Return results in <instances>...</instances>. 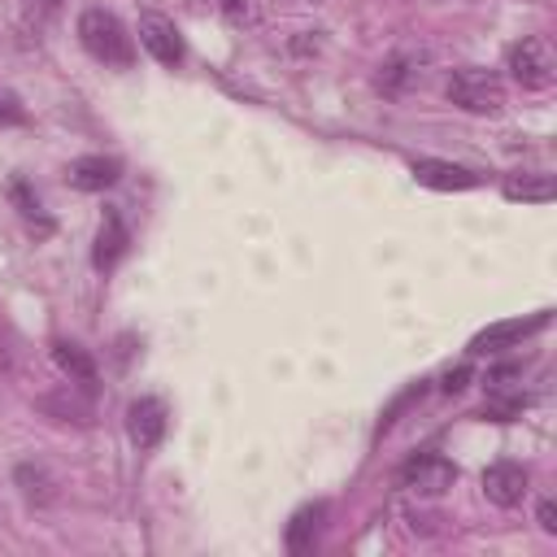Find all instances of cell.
<instances>
[{"label":"cell","mask_w":557,"mask_h":557,"mask_svg":"<svg viewBox=\"0 0 557 557\" xmlns=\"http://www.w3.org/2000/svg\"><path fill=\"white\" fill-rule=\"evenodd\" d=\"M78 44L104 65H131L135 61V44H131L126 26L109 9H96V4L78 13Z\"/></svg>","instance_id":"obj_1"},{"label":"cell","mask_w":557,"mask_h":557,"mask_svg":"<svg viewBox=\"0 0 557 557\" xmlns=\"http://www.w3.org/2000/svg\"><path fill=\"white\" fill-rule=\"evenodd\" d=\"M448 100H453L457 109H466V113H500V104H505V83H500L492 70H483V65H461V70H453V78H448Z\"/></svg>","instance_id":"obj_2"},{"label":"cell","mask_w":557,"mask_h":557,"mask_svg":"<svg viewBox=\"0 0 557 557\" xmlns=\"http://www.w3.org/2000/svg\"><path fill=\"white\" fill-rule=\"evenodd\" d=\"M509 74L522 87H548L553 83V48H548V39L531 35V39L513 44L509 48Z\"/></svg>","instance_id":"obj_3"},{"label":"cell","mask_w":557,"mask_h":557,"mask_svg":"<svg viewBox=\"0 0 557 557\" xmlns=\"http://www.w3.org/2000/svg\"><path fill=\"white\" fill-rule=\"evenodd\" d=\"M453 479H457V466L440 453H422L400 470V487H409L418 496H440V492L453 487Z\"/></svg>","instance_id":"obj_4"},{"label":"cell","mask_w":557,"mask_h":557,"mask_svg":"<svg viewBox=\"0 0 557 557\" xmlns=\"http://www.w3.org/2000/svg\"><path fill=\"white\" fill-rule=\"evenodd\" d=\"M548 318H553V313L540 309V313H531V318H505V322H492L487 331H479V335L470 339V352H500V348H513V344H522L527 335L544 331Z\"/></svg>","instance_id":"obj_5"},{"label":"cell","mask_w":557,"mask_h":557,"mask_svg":"<svg viewBox=\"0 0 557 557\" xmlns=\"http://www.w3.org/2000/svg\"><path fill=\"white\" fill-rule=\"evenodd\" d=\"M483 492H487L492 505L513 509V505H522V496H527V470H522L518 461H496V466L483 470Z\"/></svg>","instance_id":"obj_6"},{"label":"cell","mask_w":557,"mask_h":557,"mask_svg":"<svg viewBox=\"0 0 557 557\" xmlns=\"http://www.w3.org/2000/svg\"><path fill=\"white\" fill-rule=\"evenodd\" d=\"M139 44H144L161 65H178V61H183V39H178L174 22L161 17V13H144V17H139Z\"/></svg>","instance_id":"obj_7"},{"label":"cell","mask_w":557,"mask_h":557,"mask_svg":"<svg viewBox=\"0 0 557 557\" xmlns=\"http://www.w3.org/2000/svg\"><path fill=\"white\" fill-rule=\"evenodd\" d=\"M126 431H131V440H135L139 448H157L161 435H165V405H161L157 396L131 400V409H126Z\"/></svg>","instance_id":"obj_8"},{"label":"cell","mask_w":557,"mask_h":557,"mask_svg":"<svg viewBox=\"0 0 557 557\" xmlns=\"http://www.w3.org/2000/svg\"><path fill=\"white\" fill-rule=\"evenodd\" d=\"M413 178H418L422 187H435V191H470V187L483 183L474 170L453 165V161H431V157L413 161Z\"/></svg>","instance_id":"obj_9"},{"label":"cell","mask_w":557,"mask_h":557,"mask_svg":"<svg viewBox=\"0 0 557 557\" xmlns=\"http://www.w3.org/2000/svg\"><path fill=\"white\" fill-rule=\"evenodd\" d=\"M65 178L78 191H104V187H113L122 178V161L117 157H78V161H70Z\"/></svg>","instance_id":"obj_10"},{"label":"cell","mask_w":557,"mask_h":557,"mask_svg":"<svg viewBox=\"0 0 557 557\" xmlns=\"http://www.w3.org/2000/svg\"><path fill=\"white\" fill-rule=\"evenodd\" d=\"M126 244H131V235H126V226H122L117 209H109V213H104V222H100V235H96V252H91L96 270H113V265L122 261Z\"/></svg>","instance_id":"obj_11"},{"label":"cell","mask_w":557,"mask_h":557,"mask_svg":"<svg viewBox=\"0 0 557 557\" xmlns=\"http://www.w3.org/2000/svg\"><path fill=\"white\" fill-rule=\"evenodd\" d=\"M500 191H505V200L548 205V200L557 196V183H553V174H509V178L500 183Z\"/></svg>","instance_id":"obj_12"},{"label":"cell","mask_w":557,"mask_h":557,"mask_svg":"<svg viewBox=\"0 0 557 557\" xmlns=\"http://www.w3.org/2000/svg\"><path fill=\"white\" fill-rule=\"evenodd\" d=\"M52 361L70 374V379H78V383H96V361L78 348V344H65V339H57L52 344Z\"/></svg>","instance_id":"obj_13"},{"label":"cell","mask_w":557,"mask_h":557,"mask_svg":"<svg viewBox=\"0 0 557 557\" xmlns=\"http://www.w3.org/2000/svg\"><path fill=\"white\" fill-rule=\"evenodd\" d=\"M322 513H326V505H305V509L292 518V527H287V548H292V553L313 548V535H318Z\"/></svg>","instance_id":"obj_14"},{"label":"cell","mask_w":557,"mask_h":557,"mask_svg":"<svg viewBox=\"0 0 557 557\" xmlns=\"http://www.w3.org/2000/svg\"><path fill=\"white\" fill-rule=\"evenodd\" d=\"M13 479H17V487L26 492V500H35V505H48V500H52V479H48L44 466L22 461V466L13 470Z\"/></svg>","instance_id":"obj_15"},{"label":"cell","mask_w":557,"mask_h":557,"mask_svg":"<svg viewBox=\"0 0 557 557\" xmlns=\"http://www.w3.org/2000/svg\"><path fill=\"white\" fill-rule=\"evenodd\" d=\"M409 78V70H405V57H392L383 70H379V87L383 91H400V83Z\"/></svg>","instance_id":"obj_16"},{"label":"cell","mask_w":557,"mask_h":557,"mask_svg":"<svg viewBox=\"0 0 557 557\" xmlns=\"http://www.w3.org/2000/svg\"><path fill=\"white\" fill-rule=\"evenodd\" d=\"M26 122V109L17 104L13 91H0V126H22Z\"/></svg>","instance_id":"obj_17"},{"label":"cell","mask_w":557,"mask_h":557,"mask_svg":"<svg viewBox=\"0 0 557 557\" xmlns=\"http://www.w3.org/2000/svg\"><path fill=\"white\" fill-rule=\"evenodd\" d=\"M470 383V366H453V370H444V379H440V387L453 396V392H461Z\"/></svg>","instance_id":"obj_18"},{"label":"cell","mask_w":557,"mask_h":557,"mask_svg":"<svg viewBox=\"0 0 557 557\" xmlns=\"http://www.w3.org/2000/svg\"><path fill=\"white\" fill-rule=\"evenodd\" d=\"M222 4V13L231 17V22H244L248 13H252V0H218Z\"/></svg>","instance_id":"obj_19"},{"label":"cell","mask_w":557,"mask_h":557,"mask_svg":"<svg viewBox=\"0 0 557 557\" xmlns=\"http://www.w3.org/2000/svg\"><path fill=\"white\" fill-rule=\"evenodd\" d=\"M540 527H544L548 535H557V505H553V500H540Z\"/></svg>","instance_id":"obj_20"},{"label":"cell","mask_w":557,"mask_h":557,"mask_svg":"<svg viewBox=\"0 0 557 557\" xmlns=\"http://www.w3.org/2000/svg\"><path fill=\"white\" fill-rule=\"evenodd\" d=\"M0 370H9V344H4V331H0Z\"/></svg>","instance_id":"obj_21"}]
</instances>
